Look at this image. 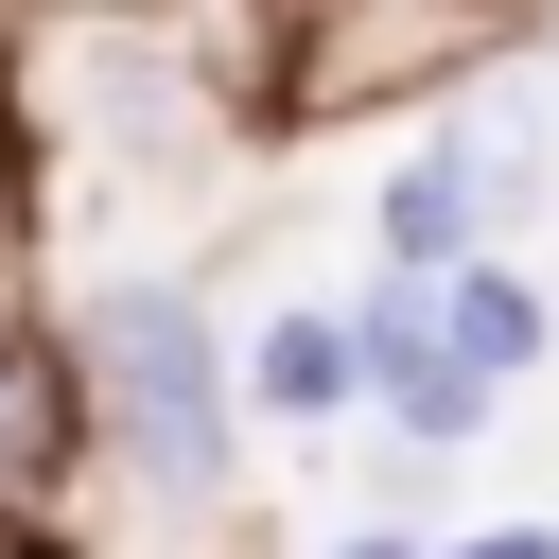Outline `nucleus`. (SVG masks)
<instances>
[{
	"label": "nucleus",
	"mask_w": 559,
	"mask_h": 559,
	"mask_svg": "<svg viewBox=\"0 0 559 559\" xmlns=\"http://www.w3.org/2000/svg\"><path fill=\"white\" fill-rule=\"evenodd\" d=\"M542 52H559V17H542Z\"/></svg>",
	"instance_id": "1a4fd4ad"
},
{
	"label": "nucleus",
	"mask_w": 559,
	"mask_h": 559,
	"mask_svg": "<svg viewBox=\"0 0 559 559\" xmlns=\"http://www.w3.org/2000/svg\"><path fill=\"white\" fill-rule=\"evenodd\" d=\"M437 332H454V367H472V384H489V402H507V384H524V367H542V349H559V314H542V280H524V262H507V245H489V262H454V280H437Z\"/></svg>",
	"instance_id": "39448f33"
},
{
	"label": "nucleus",
	"mask_w": 559,
	"mask_h": 559,
	"mask_svg": "<svg viewBox=\"0 0 559 559\" xmlns=\"http://www.w3.org/2000/svg\"><path fill=\"white\" fill-rule=\"evenodd\" d=\"M314 559H437V524H332Z\"/></svg>",
	"instance_id": "6e6552de"
},
{
	"label": "nucleus",
	"mask_w": 559,
	"mask_h": 559,
	"mask_svg": "<svg viewBox=\"0 0 559 559\" xmlns=\"http://www.w3.org/2000/svg\"><path fill=\"white\" fill-rule=\"evenodd\" d=\"M245 419H280V437H349V419H367L349 297H280V314L245 332Z\"/></svg>",
	"instance_id": "20e7f679"
},
{
	"label": "nucleus",
	"mask_w": 559,
	"mask_h": 559,
	"mask_svg": "<svg viewBox=\"0 0 559 559\" xmlns=\"http://www.w3.org/2000/svg\"><path fill=\"white\" fill-rule=\"evenodd\" d=\"M35 227H52V140L17 105V35H0V297H35Z\"/></svg>",
	"instance_id": "423d86ee"
},
{
	"label": "nucleus",
	"mask_w": 559,
	"mask_h": 559,
	"mask_svg": "<svg viewBox=\"0 0 559 559\" xmlns=\"http://www.w3.org/2000/svg\"><path fill=\"white\" fill-rule=\"evenodd\" d=\"M507 52H542V17H419V0H297V17H262V140H297V122H349V105H437V87H472V70H507Z\"/></svg>",
	"instance_id": "f03ea898"
},
{
	"label": "nucleus",
	"mask_w": 559,
	"mask_h": 559,
	"mask_svg": "<svg viewBox=\"0 0 559 559\" xmlns=\"http://www.w3.org/2000/svg\"><path fill=\"white\" fill-rule=\"evenodd\" d=\"M87 472V402H70V332L52 297H0V524L52 542V489Z\"/></svg>",
	"instance_id": "7ed1b4c3"
},
{
	"label": "nucleus",
	"mask_w": 559,
	"mask_h": 559,
	"mask_svg": "<svg viewBox=\"0 0 559 559\" xmlns=\"http://www.w3.org/2000/svg\"><path fill=\"white\" fill-rule=\"evenodd\" d=\"M437 559H559V524H437Z\"/></svg>",
	"instance_id": "0eeeda50"
},
{
	"label": "nucleus",
	"mask_w": 559,
	"mask_h": 559,
	"mask_svg": "<svg viewBox=\"0 0 559 559\" xmlns=\"http://www.w3.org/2000/svg\"><path fill=\"white\" fill-rule=\"evenodd\" d=\"M70 402H87V472H122L175 524L245 507V349L210 332V297L175 262H105L70 314Z\"/></svg>",
	"instance_id": "f257e3e1"
}]
</instances>
